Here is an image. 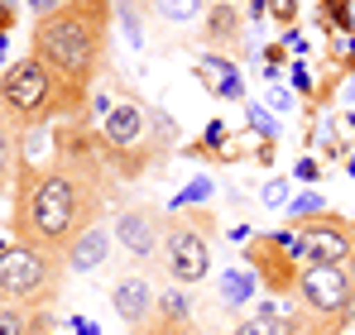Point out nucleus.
I'll use <instances>...</instances> for the list:
<instances>
[{"label":"nucleus","mask_w":355,"mask_h":335,"mask_svg":"<svg viewBox=\"0 0 355 335\" xmlns=\"http://www.w3.org/2000/svg\"><path fill=\"white\" fill-rule=\"evenodd\" d=\"M101 159H62L53 168L19 163V201H15V235L19 244H39L62 254L87 225L101 221Z\"/></svg>","instance_id":"nucleus-1"},{"label":"nucleus","mask_w":355,"mask_h":335,"mask_svg":"<svg viewBox=\"0 0 355 335\" xmlns=\"http://www.w3.org/2000/svg\"><path fill=\"white\" fill-rule=\"evenodd\" d=\"M111 0H62L53 15L34 19V57L49 67V77L58 82V106L62 115L77 111V101L92 91L96 72L106 67L111 53Z\"/></svg>","instance_id":"nucleus-2"},{"label":"nucleus","mask_w":355,"mask_h":335,"mask_svg":"<svg viewBox=\"0 0 355 335\" xmlns=\"http://www.w3.org/2000/svg\"><path fill=\"white\" fill-rule=\"evenodd\" d=\"M58 292V259L39 244H10L0 254V302L39 307Z\"/></svg>","instance_id":"nucleus-3"},{"label":"nucleus","mask_w":355,"mask_h":335,"mask_svg":"<svg viewBox=\"0 0 355 335\" xmlns=\"http://www.w3.org/2000/svg\"><path fill=\"white\" fill-rule=\"evenodd\" d=\"M274 239L293 254L297 264H346L355 249V221L327 211L312 221H293V230H274Z\"/></svg>","instance_id":"nucleus-4"},{"label":"nucleus","mask_w":355,"mask_h":335,"mask_svg":"<svg viewBox=\"0 0 355 335\" xmlns=\"http://www.w3.org/2000/svg\"><path fill=\"white\" fill-rule=\"evenodd\" d=\"M0 106L15 120H24V125H44L53 115V106H58V82L49 77V67L34 53H24L0 77Z\"/></svg>","instance_id":"nucleus-5"},{"label":"nucleus","mask_w":355,"mask_h":335,"mask_svg":"<svg viewBox=\"0 0 355 335\" xmlns=\"http://www.w3.org/2000/svg\"><path fill=\"white\" fill-rule=\"evenodd\" d=\"M207 230L211 216L207 211H192V216H178L164 225V259H168V273L178 287H192L211 273V244H207Z\"/></svg>","instance_id":"nucleus-6"},{"label":"nucleus","mask_w":355,"mask_h":335,"mask_svg":"<svg viewBox=\"0 0 355 335\" xmlns=\"http://www.w3.org/2000/svg\"><path fill=\"white\" fill-rule=\"evenodd\" d=\"M297 297H302L317 316H341V311H351L346 264H307V269L297 273Z\"/></svg>","instance_id":"nucleus-7"},{"label":"nucleus","mask_w":355,"mask_h":335,"mask_svg":"<svg viewBox=\"0 0 355 335\" xmlns=\"http://www.w3.org/2000/svg\"><path fill=\"white\" fill-rule=\"evenodd\" d=\"M245 259H250V269H254V282H264L269 292H293L297 287L302 264H297L274 235H254V239L245 244Z\"/></svg>","instance_id":"nucleus-8"},{"label":"nucleus","mask_w":355,"mask_h":335,"mask_svg":"<svg viewBox=\"0 0 355 335\" xmlns=\"http://www.w3.org/2000/svg\"><path fill=\"white\" fill-rule=\"evenodd\" d=\"M164 216L154 211V206H125L120 211V221L111 225L116 230V244L125 254H135V259H154L159 249H164Z\"/></svg>","instance_id":"nucleus-9"},{"label":"nucleus","mask_w":355,"mask_h":335,"mask_svg":"<svg viewBox=\"0 0 355 335\" xmlns=\"http://www.w3.org/2000/svg\"><path fill=\"white\" fill-rule=\"evenodd\" d=\"M111 249H116V230L111 225H87L67 249H62V264L72 269V273H96L106 259H111Z\"/></svg>","instance_id":"nucleus-10"},{"label":"nucleus","mask_w":355,"mask_h":335,"mask_svg":"<svg viewBox=\"0 0 355 335\" xmlns=\"http://www.w3.org/2000/svg\"><path fill=\"white\" fill-rule=\"evenodd\" d=\"M111 307H116V316L135 331V326H144L149 316H154V307H159V292L149 287V278H139V273H130V278H120L111 287Z\"/></svg>","instance_id":"nucleus-11"},{"label":"nucleus","mask_w":355,"mask_h":335,"mask_svg":"<svg viewBox=\"0 0 355 335\" xmlns=\"http://www.w3.org/2000/svg\"><path fill=\"white\" fill-rule=\"evenodd\" d=\"M197 77L207 82V91L211 96H221V101H250L245 96V82H240V67L231 62V57H221V53H207L202 62H197Z\"/></svg>","instance_id":"nucleus-12"},{"label":"nucleus","mask_w":355,"mask_h":335,"mask_svg":"<svg viewBox=\"0 0 355 335\" xmlns=\"http://www.w3.org/2000/svg\"><path fill=\"white\" fill-rule=\"evenodd\" d=\"M231 335H297V316L288 307H274V302H264L250 321H240Z\"/></svg>","instance_id":"nucleus-13"},{"label":"nucleus","mask_w":355,"mask_h":335,"mask_svg":"<svg viewBox=\"0 0 355 335\" xmlns=\"http://www.w3.org/2000/svg\"><path fill=\"white\" fill-rule=\"evenodd\" d=\"M254 273H245V269H226L221 273V302H226V311H240L250 297H254Z\"/></svg>","instance_id":"nucleus-14"},{"label":"nucleus","mask_w":355,"mask_h":335,"mask_svg":"<svg viewBox=\"0 0 355 335\" xmlns=\"http://www.w3.org/2000/svg\"><path fill=\"white\" fill-rule=\"evenodd\" d=\"M236 34H240L236 5H207V39L211 44H236Z\"/></svg>","instance_id":"nucleus-15"},{"label":"nucleus","mask_w":355,"mask_h":335,"mask_svg":"<svg viewBox=\"0 0 355 335\" xmlns=\"http://www.w3.org/2000/svg\"><path fill=\"white\" fill-rule=\"evenodd\" d=\"M149 10H154L164 24H192V19H202L207 0H149Z\"/></svg>","instance_id":"nucleus-16"},{"label":"nucleus","mask_w":355,"mask_h":335,"mask_svg":"<svg viewBox=\"0 0 355 335\" xmlns=\"http://www.w3.org/2000/svg\"><path fill=\"white\" fill-rule=\"evenodd\" d=\"M351 5H355V0H322V5H317L322 29H327V34H351V29H355Z\"/></svg>","instance_id":"nucleus-17"},{"label":"nucleus","mask_w":355,"mask_h":335,"mask_svg":"<svg viewBox=\"0 0 355 335\" xmlns=\"http://www.w3.org/2000/svg\"><path fill=\"white\" fill-rule=\"evenodd\" d=\"M154 311H159L168 326H182V321H187V311H192V302H187V292H182V287L173 282V287L159 297V307H154Z\"/></svg>","instance_id":"nucleus-18"},{"label":"nucleus","mask_w":355,"mask_h":335,"mask_svg":"<svg viewBox=\"0 0 355 335\" xmlns=\"http://www.w3.org/2000/svg\"><path fill=\"white\" fill-rule=\"evenodd\" d=\"M245 120H250V134H259L264 144H274V134H279V120L269 106H259V101H245Z\"/></svg>","instance_id":"nucleus-19"},{"label":"nucleus","mask_w":355,"mask_h":335,"mask_svg":"<svg viewBox=\"0 0 355 335\" xmlns=\"http://www.w3.org/2000/svg\"><path fill=\"white\" fill-rule=\"evenodd\" d=\"M207 197H216V177H192L182 192L173 197V211H187V206H202Z\"/></svg>","instance_id":"nucleus-20"},{"label":"nucleus","mask_w":355,"mask_h":335,"mask_svg":"<svg viewBox=\"0 0 355 335\" xmlns=\"http://www.w3.org/2000/svg\"><path fill=\"white\" fill-rule=\"evenodd\" d=\"M288 211H293V221H312V216H327V197L317 192V187H307L302 197L288 201Z\"/></svg>","instance_id":"nucleus-21"},{"label":"nucleus","mask_w":355,"mask_h":335,"mask_svg":"<svg viewBox=\"0 0 355 335\" xmlns=\"http://www.w3.org/2000/svg\"><path fill=\"white\" fill-rule=\"evenodd\" d=\"M288 192H293V177H269L264 192H259V201H264L269 211H284V206H288Z\"/></svg>","instance_id":"nucleus-22"},{"label":"nucleus","mask_w":355,"mask_h":335,"mask_svg":"<svg viewBox=\"0 0 355 335\" xmlns=\"http://www.w3.org/2000/svg\"><path fill=\"white\" fill-rule=\"evenodd\" d=\"M15 159H19V149H15V129L0 120V187H5V177H10Z\"/></svg>","instance_id":"nucleus-23"},{"label":"nucleus","mask_w":355,"mask_h":335,"mask_svg":"<svg viewBox=\"0 0 355 335\" xmlns=\"http://www.w3.org/2000/svg\"><path fill=\"white\" fill-rule=\"evenodd\" d=\"M120 19H125V34H130V44L139 48V44H144V19H139L135 0H120Z\"/></svg>","instance_id":"nucleus-24"},{"label":"nucleus","mask_w":355,"mask_h":335,"mask_svg":"<svg viewBox=\"0 0 355 335\" xmlns=\"http://www.w3.org/2000/svg\"><path fill=\"white\" fill-rule=\"evenodd\" d=\"M269 19H279L284 29H297V0H269Z\"/></svg>","instance_id":"nucleus-25"},{"label":"nucleus","mask_w":355,"mask_h":335,"mask_svg":"<svg viewBox=\"0 0 355 335\" xmlns=\"http://www.w3.org/2000/svg\"><path fill=\"white\" fill-rule=\"evenodd\" d=\"M288 82H293V96H312V72H307V62H302V57L288 62Z\"/></svg>","instance_id":"nucleus-26"},{"label":"nucleus","mask_w":355,"mask_h":335,"mask_svg":"<svg viewBox=\"0 0 355 335\" xmlns=\"http://www.w3.org/2000/svg\"><path fill=\"white\" fill-rule=\"evenodd\" d=\"M293 101H297L293 87H274V91H269V111H274V115H288V111H293Z\"/></svg>","instance_id":"nucleus-27"},{"label":"nucleus","mask_w":355,"mask_h":335,"mask_svg":"<svg viewBox=\"0 0 355 335\" xmlns=\"http://www.w3.org/2000/svg\"><path fill=\"white\" fill-rule=\"evenodd\" d=\"M226 134H231V129H226L221 120H211V125H207V134H202V149H221V144H226Z\"/></svg>","instance_id":"nucleus-28"},{"label":"nucleus","mask_w":355,"mask_h":335,"mask_svg":"<svg viewBox=\"0 0 355 335\" xmlns=\"http://www.w3.org/2000/svg\"><path fill=\"white\" fill-rule=\"evenodd\" d=\"M264 19H269V0H250V5H245V24H250V29H259Z\"/></svg>","instance_id":"nucleus-29"},{"label":"nucleus","mask_w":355,"mask_h":335,"mask_svg":"<svg viewBox=\"0 0 355 335\" xmlns=\"http://www.w3.org/2000/svg\"><path fill=\"white\" fill-rule=\"evenodd\" d=\"M0 335H24V311H0Z\"/></svg>","instance_id":"nucleus-30"},{"label":"nucleus","mask_w":355,"mask_h":335,"mask_svg":"<svg viewBox=\"0 0 355 335\" xmlns=\"http://www.w3.org/2000/svg\"><path fill=\"white\" fill-rule=\"evenodd\" d=\"M293 177H297V182H317V177H322L317 159H297V163H293Z\"/></svg>","instance_id":"nucleus-31"},{"label":"nucleus","mask_w":355,"mask_h":335,"mask_svg":"<svg viewBox=\"0 0 355 335\" xmlns=\"http://www.w3.org/2000/svg\"><path fill=\"white\" fill-rule=\"evenodd\" d=\"M279 44H284V48H288V53H307V39H302V34H297V29H284V39H279Z\"/></svg>","instance_id":"nucleus-32"},{"label":"nucleus","mask_w":355,"mask_h":335,"mask_svg":"<svg viewBox=\"0 0 355 335\" xmlns=\"http://www.w3.org/2000/svg\"><path fill=\"white\" fill-rule=\"evenodd\" d=\"M24 5L34 10V19H44V15H53V10H58L62 0H24Z\"/></svg>","instance_id":"nucleus-33"},{"label":"nucleus","mask_w":355,"mask_h":335,"mask_svg":"<svg viewBox=\"0 0 355 335\" xmlns=\"http://www.w3.org/2000/svg\"><path fill=\"white\" fill-rule=\"evenodd\" d=\"M346 278H351V321H355V249H351V259H346Z\"/></svg>","instance_id":"nucleus-34"},{"label":"nucleus","mask_w":355,"mask_h":335,"mask_svg":"<svg viewBox=\"0 0 355 335\" xmlns=\"http://www.w3.org/2000/svg\"><path fill=\"white\" fill-rule=\"evenodd\" d=\"M72 331H77V335H101L96 326H92V321H72Z\"/></svg>","instance_id":"nucleus-35"},{"label":"nucleus","mask_w":355,"mask_h":335,"mask_svg":"<svg viewBox=\"0 0 355 335\" xmlns=\"http://www.w3.org/2000/svg\"><path fill=\"white\" fill-rule=\"evenodd\" d=\"M346 101H351V106H355V82H351V87H346Z\"/></svg>","instance_id":"nucleus-36"},{"label":"nucleus","mask_w":355,"mask_h":335,"mask_svg":"<svg viewBox=\"0 0 355 335\" xmlns=\"http://www.w3.org/2000/svg\"><path fill=\"white\" fill-rule=\"evenodd\" d=\"M15 5H19V0H0V10H15Z\"/></svg>","instance_id":"nucleus-37"},{"label":"nucleus","mask_w":355,"mask_h":335,"mask_svg":"<svg viewBox=\"0 0 355 335\" xmlns=\"http://www.w3.org/2000/svg\"><path fill=\"white\" fill-rule=\"evenodd\" d=\"M346 172H351V177H355V154H351V163H346Z\"/></svg>","instance_id":"nucleus-38"},{"label":"nucleus","mask_w":355,"mask_h":335,"mask_svg":"<svg viewBox=\"0 0 355 335\" xmlns=\"http://www.w3.org/2000/svg\"><path fill=\"white\" fill-rule=\"evenodd\" d=\"M216 5H236V0H216Z\"/></svg>","instance_id":"nucleus-39"},{"label":"nucleus","mask_w":355,"mask_h":335,"mask_svg":"<svg viewBox=\"0 0 355 335\" xmlns=\"http://www.w3.org/2000/svg\"><path fill=\"white\" fill-rule=\"evenodd\" d=\"M0 254H5V244H0Z\"/></svg>","instance_id":"nucleus-40"},{"label":"nucleus","mask_w":355,"mask_h":335,"mask_svg":"<svg viewBox=\"0 0 355 335\" xmlns=\"http://www.w3.org/2000/svg\"><path fill=\"white\" fill-rule=\"evenodd\" d=\"M351 221H355V216H351Z\"/></svg>","instance_id":"nucleus-41"},{"label":"nucleus","mask_w":355,"mask_h":335,"mask_svg":"<svg viewBox=\"0 0 355 335\" xmlns=\"http://www.w3.org/2000/svg\"><path fill=\"white\" fill-rule=\"evenodd\" d=\"M130 335H135V331H130Z\"/></svg>","instance_id":"nucleus-42"}]
</instances>
